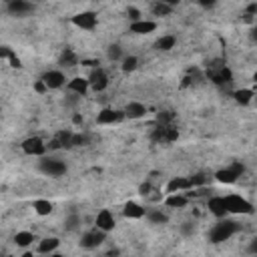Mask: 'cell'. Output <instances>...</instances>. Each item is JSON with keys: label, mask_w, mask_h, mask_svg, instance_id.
Wrapping results in <instances>:
<instances>
[{"label": "cell", "mask_w": 257, "mask_h": 257, "mask_svg": "<svg viewBox=\"0 0 257 257\" xmlns=\"http://www.w3.org/2000/svg\"><path fill=\"white\" fill-rule=\"evenodd\" d=\"M239 229H241V225H237L235 221L223 219V221H219L217 225H213V227H211V231H209V241H211V243H223V241L231 239Z\"/></svg>", "instance_id": "1"}, {"label": "cell", "mask_w": 257, "mask_h": 257, "mask_svg": "<svg viewBox=\"0 0 257 257\" xmlns=\"http://www.w3.org/2000/svg\"><path fill=\"white\" fill-rule=\"evenodd\" d=\"M225 203H227V211L235 215H251L253 213V205L241 197V195H225Z\"/></svg>", "instance_id": "2"}, {"label": "cell", "mask_w": 257, "mask_h": 257, "mask_svg": "<svg viewBox=\"0 0 257 257\" xmlns=\"http://www.w3.org/2000/svg\"><path fill=\"white\" fill-rule=\"evenodd\" d=\"M38 169L47 177H63L67 173V163L58 161V159H42L38 163Z\"/></svg>", "instance_id": "3"}, {"label": "cell", "mask_w": 257, "mask_h": 257, "mask_svg": "<svg viewBox=\"0 0 257 257\" xmlns=\"http://www.w3.org/2000/svg\"><path fill=\"white\" fill-rule=\"evenodd\" d=\"M245 171V167L241 163H233L231 167H227V169H219L217 173H215V179L219 181V183H225V185H233L235 181L241 177V173Z\"/></svg>", "instance_id": "4"}, {"label": "cell", "mask_w": 257, "mask_h": 257, "mask_svg": "<svg viewBox=\"0 0 257 257\" xmlns=\"http://www.w3.org/2000/svg\"><path fill=\"white\" fill-rule=\"evenodd\" d=\"M177 137H179V131L175 127L159 125L157 129H153V133H151V139H153L155 143H161V145H169V143L177 141Z\"/></svg>", "instance_id": "5"}, {"label": "cell", "mask_w": 257, "mask_h": 257, "mask_svg": "<svg viewBox=\"0 0 257 257\" xmlns=\"http://www.w3.org/2000/svg\"><path fill=\"white\" fill-rule=\"evenodd\" d=\"M107 239V233L101 231L99 227L86 231L83 237H81V247L83 249H97L99 245H103V241Z\"/></svg>", "instance_id": "6"}, {"label": "cell", "mask_w": 257, "mask_h": 257, "mask_svg": "<svg viewBox=\"0 0 257 257\" xmlns=\"http://www.w3.org/2000/svg\"><path fill=\"white\" fill-rule=\"evenodd\" d=\"M47 149H49V145H44V141L40 137H28L22 141V151L30 157H42L47 153Z\"/></svg>", "instance_id": "7"}, {"label": "cell", "mask_w": 257, "mask_h": 257, "mask_svg": "<svg viewBox=\"0 0 257 257\" xmlns=\"http://www.w3.org/2000/svg\"><path fill=\"white\" fill-rule=\"evenodd\" d=\"M88 85H90V88H93L95 93H103V90L109 86L107 72H104L103 69H95L93 72L88 74Z\"/></svg>", "instance_id": "8"}, {"label": "cell", "mask_w": 257, "mask_h": 257, "mask_svg": "<svg viewBox=\"0 0 257 257\" xmlns=\"http://www.w3.org/2000/svg\"><path fill=\"white\" fill-rule=\"evenodd\" d=\"M6 10L12 17H26V14L34 12V4L26 2V0H10V2H6Z\"/></svg>", "instance_id": "9"}, {"label": "cell", "mask_w": 257, "mask_h": 257, "mask_svg": "<svg viewBox=\"0 0 257 257\" xmlns=\"http://www.w3.org/2000/svg\"><path fill=\"white\" fill-rule=\"evenodd\" d=\"M72 24L83 28V30H93L97 26V14L90 12V10L79 12V14H74V17H72Z\"/></svg>", "instance_id": "10"}, {"label": "cell", "mask_w": 257, "mask_h": 257, "mask_svg": "<svg viewBox=\"0 0 257 257\" xmlns=\"http://www.w3.org/2000/svg\"><path fill=\"white\" fill-rule=\"evenodd\" d=\"M125 119V111H117V109H103L97 115V123L99 125H115L120 123Z\"/></svg>", "instance_id": "11"}, {"label": "cell", "mask_w": 257, "mask_h": 257, "mask_svg": "<svg viewBox=\"0 0 257 257\" xmlns=\"http://www.w3.org/2000/svg\"><path fill=\"white\" fill-rule=\"evenodd\" d=\"M40 81L47 85L49 88H60V86H65L67 83V77H65V72L63 70H47L40 77Z\"/></svg>", "instance_id": "12"}, {"label": "cell", "mask_w": 257, "mask_h": 257, "mask_svg": "<svg viewBox=\"0 0 257 257\" xmlns=\"http://www.w3.org/2000/svg\"><path fill=\"white\" fill-rule=\"evenodd\" d=\"M209 79L213 81L215 85H231L233 83V74H231V70L227 67L221 65L217 69H211L209 70Z\"/></svg>", "instance_id": "13"}, {"label": "cell", "mask_w": 257, "mask_h": 257, "mask_svg": "<svg viewBox=\"0 0 257 257\" xmlns=\"http://www.w3.org/2000/svg\"><path fill=\"white\" fill-rule=\"evenodd\" d=\"M97 227L101 229V231H104V233H109V231H113L115 229V215L111 213L109 209H103V211H99V215H97Z\"/></svg>", "instance_id": "14"}, {"label": "cell", "mask_w": 257, "mask_h": 257, "mask_svg": "<svg viewBox=\"0 0 257 257\" xmlns=\"http://www.w3.org/2000/svg\"><path fill=\"white\" fill-rule=\"evenodd\" d=\"M72 137H74L72 131H60L51 141L49 149H72Z\"/></svg>", "instance_id": "15"}, {"label": "cell", "mask_w": 257, "mask_h": 257, "mask_svg": "<svg viewBox=\"0 0 257 257\" xmlns=\"http://www.w3.org/2000/svg\"><path fill=\"white\" fill-rule=\"evenodd\" d=\"M207 205H209V211L217 219H225V217H227V213H229V211H227V203H225V197H211Z\"/></svg>", "instance_id": "16"}, {"label": "cell", "mask_w": 257, "mask_h": 257, "mask_svg": "<svg viewBox=\"0 0 257 257\" xmlns=\"http://www.w3.org/2000/svg\"><path fill=\"white\" fill-rule=\"evenodd\" d=\"M191 189V181L187 177H173L169 183H167V193L173 195V193H183V191H189Z\"/></svg>", "instance_id": "17"}, {"label": "cell", "mask_w": 257, "mask_h": 257, "mask_svg": "<svg viewBox=\"0 0 257 257\" xmlns=\"http://www.w3.org/2000/svg\"><path fill=\"white\" fill-rule=\"evenodd\" d=\"M123 213H125V217H129V219H143V217L147 215V209H145L143 205H139V203H135V201H129V203H125V207H123Z\"/></svg>", "instance_id": "18"}, {"label": "cell", "mask_w": 257, "mask_h": 257, "mask_svg": "<svg viewBox=\"0 0 257 257\" xmlns=\"http://www.w3.org/2000/svg\"><path fill=\"white\" fill-rule=\"evenodd\" d=\"M90 88V85H88V79H83V77H74V79H70L69 81V90L72 95H79V97H83V95H86V90Z\"/></svg>", "instance_id": "19"}, {"label": "cell", "mask_w": 257, "mask_h": 257, "mask_svg": "<svg viewBox=\"0 0 257 257\" xmlns=\"http://www.w3.org/2000/svg\"><path fill=\"white\" fill-rule=\"evenodd\" d=\"M157 30V22L153 20H139V22H131V33L135 34H151Z\"/></svg>", "instance_id": "20"}, {"label": "cell", "mask_w": 257, "mask_h": 257, "mask_svg": "<svg viewBox=\"0 0 257 257\" xmlns=\"http://www.w3.org/2000/svg\"><path fill=\"white\" fill-rule=\"evenodd\" d=\"M187 203H189V197L183 193H173L165 199V205L171 207V209H183V207H187Z\"/></svg>", "instance_id": "21"}, {"label": "cell", "mask_w": 257, "mask_h": 257, "mask_svg": "<svg viewBox=\"0 0 257 257\" xmlns=\"http://www.w3.org/2000/svg\"><path fill=\"white\" fill-rule=\"evenodd\" d=\"M147 115V107L143 103H129L125 107V117L129 119H141Z\"/></svg>", "instance_id": "22"}, {"label": "cell", "mask_w": 257, "mask_h": 257, "mask_svg": "<svg viewBox=\"0 0 257 257\" xmlns=\"http://www.w3.org/2000/svg\"><path fill=\"white\" fill-rule=\"evenodd\" d=\"M58 245H60V241L56 237H47V239H42L38 243V253H42V255L49 253L51 255V253H54L58 249Z\"/></svg>", "instance_id": "23"}, {"label": "cell", "mask_w": 257, "mask_h": 257, "mask_svg": "<svg viewBox=\"0 0 257 257\" xmlns=\"http://www.w3.org/2000/svg\"><path fill=\"white\" fill-rule=\"evenodd\" d=\"M34 241H36V235L33 231H18L14 235V243L18 247H28V245H33Z\"/></svg>", "instance_id": "24"}, {"label": "cell", "mask_w": 257, "mask_h": 257, "mask_svg": "<svg viewBox=\"0 0 257 257\" xmlns=\"http://www.w3.org/2000/svg\"><path fill=\"white\" fill-rule=\"evenodd\" d=\"M153 225H165L169 221V215L167 213H163L161 209H147V215H145Z\"/></svg>", "instance_id": "25"}, {"label": "cell", "mask_w": 257, "mask_h": 257, "mask_svg": "<svg viewBox=\"0 0 257 257\" xmlns=\"http://www.w3.org/2000/svg\"><path fill=\"white\" fill-rule=\"evenodd\" d=\"M58 63H60V67H77L79 56L72 49H65L63 54H60V58H58Z\"/></svg>", "instance_id": "26"}, {"label": "cell", "mask_w": 257, "mask_h": 257, "mask_svg": "<svg viewBox=\"0 0 257 257\" xmlns=\"http://www.w3.org/2000/svg\"><path fill=\"white\" fill-rule=\"evenodd\" d=\"M175 44H177V38L173 34H165L155 42V49L161 52H169L171 49H175Z\"/></svg>", "instance_id": "27"}, {"label": "cell", "mask_w": 257, "mask_h": 257, "mask_svg": "<svg viewBox=\"0 0 257 257\" xmlns=\"http://www.w3.org/2000/svg\"><path fill=\"white\" fill-rule=\"evenodd\" d=\"M0 58H2V60H8L12 69H20V67H22V65H20V58L17 56V52H14L10 47H2V49H0Z\"/></svg>", "instance_id": "28"}, {"label": "cell", "mask_w": 257, "mask_h": 257, "mask_svg": "<svg viewBox=\"0 0 257 257\" xmlns=\"http://www.w3.org/2000/svg\"><path fill=\"white\" fill-rule=\"evenodd\" d=\"M233 99H235L237 104H243V107H245V104H249L255 99V93L251 88H241V90H235V93H233Z\"/></svg>", "instance_id": "29"}, {"label": "cell", "mask_w": 257, "mask_h": 257, "mask_svg": "<svg viewBox=\"0 0 257 257\" xmlns=\"http://www.w3.org/2000/svg\"><path fill=\"white\" fill-rule=\"evenodd\" d=\"M151 10H153L155 17H169L173 12V4L169 2H153L151 4Z\"/></svg>", "instance_id": "30"}, {"label": "cell", "mask_w": 257, "mask_h": 257, "mask_svg": "<svg viewBox=\"0 0 257 257\" xmlns=\"http://www.w3.org/2000/svg\"><path fill=\"white\" fill-rule=\"evenodd\" d=\"M33 207H34V211L38 215H51L52 213V203L49 199H36L33 203Z\"/></svg>", "instance_id": "31"}, {"label": "cell", "mask_w": 257, "mask_h": 257, "mask_svg": "<svg viewBox=\"0 0 257 257\" xmlns=\"http://www.w3.org/2000/svg\"><path fill=\"white\" fill-rule=\"evenodd\" d=\"M107 58L109 60H113V63H119V60H120V63H123V49H120L119 47V44H111V47L107 49Z\"/></svg>", "instance_id": "32"}, {"label": "cell", "mask_w": 257, "mask_h": 257, "mask_svg": "<svg viewBox=\"0 0 257 257\" xmlns=\"http://www.w3.org/2000/svg\"><path fill=\"white\" fill-rule=\"evenodd\" d=\"M137 67H139V58L137 56H125L123 65H120L123 72H133V70H137Z\"/></svg>", "instance_id": "33"}, {"label": "cell", "mask_w": 257, "mask_h": 257, "mask_svg": "<svg viewBox=\"0 0 257 257\" xmlns=\"http://www.w3.org/2000/svg\"><path fill=\"white\" fill-rule=\"evenodd\" d=\"M173 120H175V113L171 111H163L157 115V123L163 127H173Z\"/></svg>", "instance_id": "34"}, {"label": "cell", "mask_w": 257, "mask_h": 257, "mask_svg": "<svg viewBox=\"0 0 257 257\" xmlns=\"http://www.w3.org/2000/svg\"><path fill=\"white\" fill-rule=\"evenodd\" d=\"M189 181H191V187H201V185H205L207 183V175H203V173H195L193 177H189Z\"/></svg>", "instance_id": "35"}, {"label": "cell", "mask_w": 257, "mask_h": 257, "mask_svg": "<svg viewBox=\"0 0 257 257\" xmlns=\"http://www.w3.org/2000/svg\"><path fill=\"white\" fill-rule=\"evenodd\" d=\"M79 223H81L79 215H70V217L67 219V229H69V231H74V229L79 227Z\"/></svg>", "instance_id": "36"}, {"label": "cell", "mask_w": 257, "mask_h": 257, "mask_svg": "<svg viewBox=\"0 0 257 257\" xmlns=\"http://www.w3.org/2000/svg\"><path fill=\"white\" fill-rule=\"evenodd\" d=\"M86 143H88L86 135H74V137H72V147H83Z\"/></svg>", "instance_id": "37"}, {"label": "cell", "mask_w": 257, "mask_h": 257, "mask_svg": "<svg viewBox=\"0 0 257 257\" xmlns=\"http://www.w3.org/2000/svg\"><path fill=\"white\" fill-rule=\"evenodd\" d=\"M127 14H129V18H131L133 22H139V20H143V18H141V12H139L137 8H133V6H129Z\"/></svg>", "instance_id": "38"}, {"label": "cell", "mask_w": 257, "mask_h": 257, "mask_svg": "<svg viewBox=\"0 0 257 257\" xmlns=\"http://www.w3.org/2000/svg\"><path fill=\"white\" fill-rule=\"evenodd\" d=\"M34 90H36V93H47V90H49V86H47V85H44V83L38 79V81L34 83Z\"/></svg>", "instance_id": "39"}, {"label": "cell", "mask_w": 257, "mask_h": 257, "mask_svg": "<svg viewBox=\"0 0 257 257\" xmlns=\"http://www.w3.org/2000/svg\"><path fill=\"white\" fill-rule=\"evenodd\" d=\"M181 231H183V235H191L195 231V227L191 223H183V227H181Z\"/></svg>", "instance_id": "40"}, {"label": "cell", "mask_w": 257, "mask_h": 257, "mask_svg": "<svg viewBox=\"0 0 257 257\" xmlns=\"http://www.w3.org/2000/svg\"><path fill=\"white\" fill-rule=\"evenodd\" d=\"M249 253L257 255V237H253V239L249 241Z\"/></svg>", "instance_id": "41"}, {"label": "cell", "mask_w": 257, "mask_h": 257, "mask_svg": "<svg viewBox=\"0 0 257 257\" xmlns=\"http://www.w3.org/2000/svg\"><path fill=\"white\" fill-rule=\"evenodd\" d=\"M83 65H85V67H93V70H95V69H101V67H99V60H83Z\"/></svg>", "instance_id": "42"}, {"label": "cell", "mask_w": 257, "mask_h": 257, "mask_svg": "<svg viewBox=\"0 0 257 257\" xmlns=\"http://www.w3.org/2000/svg\"><path fill=\"white\" fill-rule=\"evenodd\" d=\"M149 191H151V185H149V183L141 185V195H149Z\"/></svg>", "instance_id": "43"}, {"label": "cell", "mask_w": 257, "mask_h": 257, "mask_svg": "<svg viewBox=\"0 0 257 257\" xmlns=\"http://www.w3.org/2000/svg\"><path fill=\"white\" fill-rule=\"evenodd\" d=\"M247 14H257V4H249L247 6Z\"/></svg>", "instance_id": "44"}, {"label": "cell", "mask_w": 257, "mask_h": 257, "mask_svg": "<svg viewBox=\"0 0 257 257\" xmlns=\"http://www.w3.org/2000/svg\"><path fill=\"white\" fill-rule=\"evenodd\" d=\"M72 123H74V125H83V117H81V115H74Z\"/></svg>", "instance_id": "45"}, {"label": "cell", "mask_w": 257, "mask_h": 257, "mask_svg": "<svg viewBox=\"0 0 257 257\" xmlns=\"http://www.w3.org/2000/svg\"><path fill=\"white\" fill-rule=\"evenodd\" d=\"M201 6H203V8H213V6H215V2H207V0H203Z\"/></svg>", "instance_id": "46"}, {"label": "cell", "mask_w": 257, "mask_h": 257, "mask_svg": "<svg viewBox=\"0 0 257 257\" xmlns=\"http://www.w3.org/2000/svg\"><path fill=\"white\" fill-rule=\"evenodd\" d=\"M251 36H253V40H257V28H253V34Z\"/></svg>", "instance_id": "47"}, {"label": "cell", "mask_w": 257, "mask_h": 257, "mask_svg": "<svg viewBox=\"0 0 257 257\" xmlns=\"http://www.w3.org/2000/svg\"><path fill=\"white\" fill-rule=\"evenodd\" d=\"M22 257H34V255H33V253H24Z\"/></svg>", "instance_id": "48"}, {"label": "cell", "mask_w": 257, "mask_h": 257, "mask_svg": "<svg viewBox=\"0 0 257 257\" xmlns=\"http://www.w3.org/2000/svg\"><path fill=\"white\" fill-rule=\"evenodd\" d=\"M51 257H65V255H60V253H54V255H51Z\"/></svg>", "instance_id": "49"}, {"label": "cell", "mask_w": 257, "mask_h": 257, "mask_svg": "<svg viewBox=\"0 0 257 257\" xmlns=\"http://www.w3.org/2000/svg\"><path fill=\"white\" fill-rule=\"evenodd\" d=\"M253 81H255V83H257V70H255V74H253Z\"/></svg>", "instance_id": "50"}, {"label": "cell", "mask_w": 257, "mask_h": 257, "mask_svg": "<svg viewBox=\"0 0 257 257\" xmlns=\"http://www.w3.org/2000/svg\"><path fill=\"white\" fill-rule=\"evenodd\" d=\"M255 103H257V95H255Z\"/></svg>", "instance_id": "51"}, {"label": "cell", "mask_w": 257, "mask_h": 257, "mask_svg": "<svg viewBox=\"0 0 257 257\" xmlns=\"http://www.w3.org/2000/svg\"><path fill=\"white\" fill-rule=\"evenodd\" d=\"M4 257H8V255H4Z\"/></svg>", "instance_id": "52"}]
</instances>
